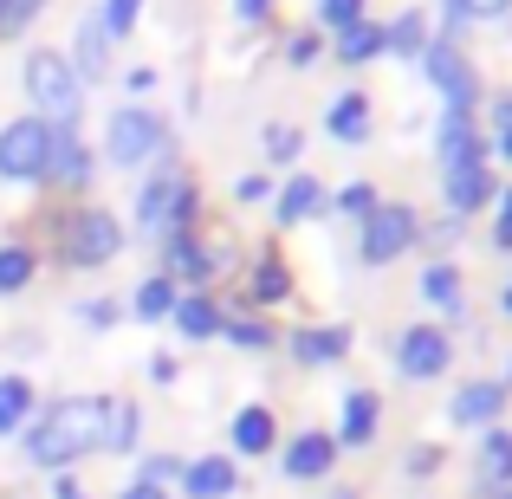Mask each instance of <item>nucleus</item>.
I'll use <instances>...</instances> for the list:
<instances>
[{
	"label": "nucleus",
	"instance_id": "1",
	"mask_svg": "<svg viewBox=\"0 0 512 499\" xmlns=\"http://www.w3.org/2000/svg\"><path fill=\"white\" fill-rule=\"evenodd\" d=\"M20 454L39 474H72L78 461L104 454V396H59L33 409V422L20 428Z\"/></svg>",
	"mask_w": 512,
	"mask_h": 499
},
{
	"label": "nucleus",
	"instance_id": "2",
	"mask_svg": "<svg viewBox=\"0 0 512 499\" xmlns=\"http://www.w3.org/2000/svg\"><path fill=\"white\" fill-rule=\"evenodd\" d=\"M52 253L72 273H98V266H111L124 253V221L111 208H91V201L85 208H65L59 227H52Z\"/></svg>",
	"mask_w": 512,
	"mask_h": 499
},
{
	"label": "nucleus",
	"instance_id": "3",
	"mask_svg": "<svg viewBox=\"0 0 512 499\" xmlns=\"http://www.w3.org/2000/svg\"><path fill=\"white\" fill-rule=\"evenodd\" d=\"M26 98H33L39 124H72L78 104H85V85H78L65 52H33V59H26Z\"/></svg>",
	"mask_w": 512,
	"mask_h": 499
},
{
	"label": "nucleus",
	"instance_id": "4",
	"mask_svg": "<svg viewBox=\"0 0 512 499\" xmlns=\"http://www.w3.org/2000/svg\"><path fill=\"white\" fill-rule=\"evenodd\" d=\"M137 227H143V234H156V240L188 234V227H195V182H188L182 169L150 175L143 195H137Z\"/></svg>",
	"mask_w": 512,
	"mask_h": 499
},
{
	"label": "nucleus",
	"instance_id": "5",
	"mask_svg": "<svg viewBox=\"0 0 512 499\" xmlns=\"http://www.w3.org/2000/svg\"><path fill=\"white\" fill-rule=\"evenodd\" d=\"M169 150V124L156 111H143V104H124V111H111V124H104V156H111L117 169H137L150 163V156Z\"/></svg>",
	"mask_w": 512,
	"mask_h": 499
},
{
	"label": "nucleus",
	"instance_id": "6",
	"mask_svg": "<svg viewBox=\"0 0 512 499\" xmlns=\"http://www.w3.org/2000/svg\"><path fill=\"white\" fill-rule=\"evenodd\" d=\"M46 150H52V124H39V117L0 124V182H46Z\"/></svg>",
	"mask_w": 512,
	"mask_h": 499
},
{
	"label": "nucleus",
	"instance_id": "7",
	"mask_svg": "<svg viewBox=\"0 0 512 499\" xmlns=\"http://www.w3.org/2000/svg\"><path fill=\"white\" fill-rule=\"evenodd\" d=\"M415 234H422L415 208H402V201H376V208L363 214V260H370V266H389L396 253L415 247Z\"/></svg>",
	"mask_w": 512,
	"mask_h": 499
},
{
	"label": "nucleus",
	"instance_id": "8",
	"mask_svg": "<svg viewBox=\"0 0 512 499\" xmlns=\"http://www.w3.org/2000/svg\"><path fill=\"white\" fill-rule=\"evenodd\" d=\"M454 363V344L441 325H409L396 337V370L409 376V383H428V376H441Z\"/></svg>",
	"mask_w": 512,
	"mask_h": 499
},
{
	"label": "nucleus",
	"instance_id": "9",
	"mask_svg": "<svg viewBox=\"0 0 512 499\" xmlns=\"http://www.w3.org/2000/svg\"><path fill=\"white\" fill-rule=\"evenodd\" d=\"M175 493L182 499H234L240 493V461L234 454H195V461H182Z\"/></svg>",
	"mask_w": 512,
	"mask_h": 499
},
{
	"label": "nucleus",
	"instance_id": "10",
	"mask_svg": "<svg viewBox=\"0 0 512 499\" xmlns=\"http://www.w3.org/2000/svg\"><path fill=\"white\" fill-rule=\"evenodd\" d=\"M428 78L441 85V98H448V111H474L480 104V78H474V65L461 59V46H428Z\"/></svg>",
	"mask_w": 512,
	"mask_h": 499
},
{
	"label": "nucleus",
	"instance_id": "11",
	"mask_svg": "<svg viewBox=\"0 0 512 499\" xmlns=\"http://www.w3.org/2000/svg\"><path fill=\"white\" fill-rule=\"evenodd\" d=\"M91 150H85V137H78L72 124H52V150H46V182L52 188H65V195H78V188L91 182Z\"/></svg>",
	"mask_w": 512,
	"mask_h": 499
},
{
	"label": "nucleus",
	"instance_id": "12",
	"mask_svg": "<svg viewBox=\"0 0 512 499\" xmlns=\"http://www.w3.org/2000/svg\"><path fill=\"white\" fill-rule=\"evenodd\" d=\"M331 467H338V441H331L325 428H305V435H292L286 448H279V474L286 480H325Z\"/></svg>",
	"mask_w": 512,
	"mask_h": 499
},
{
	"label": "nucleus",
	"instance_id": "13",
	"mask_svg": "<svg viewBox=\"0 0 512 499\" xmlns=\"http://www.w3.org/2000/svg\"><path fill=\"white\" fill-rule=\"evenodd\" d=\"M506 396H512V389L493 383V376L461 383V389H454V402H448V422H461V428H493V422H500V409H506Z\"/></svg>",
	"mask_w": 512,
	"mask_h": 499
},
{
	"label": "nucleus",
	"instance_id": "14",
	"mask_svg": "<svg viewBox=\"0 0 512 499\" xmlns=\"http://www.w3.org/2000/svg\"><path fill=\"white\" fill-rule=\"evenodd\" d=\"M163 273H169V279H188V286L201 292L214 273H221V253H208L195 234H169V240H163Z\"/></svg>",
	"mask_w": 512,
	"mask_h": 499
},
{
	"label": "nucleus",
	"instance_id": "15",
	"mask_svg": "<svg viewBox=\"0 0 512 499\" xmlns=\"http://www.w3.org/2000/svg\"><path fill=\"white\" fill-rule=\"evenodd\" d=\"M227 441H234L240 461H260V454L279 448V422L266 402H247V409H234V428H227Z\"/></svg>",
	"mask_w": 512,
	"mask_h": 499
},
{
	"label": "nucleus",
	"instance_id": "16",
	"mask_svg": "<svg viewBox=\"0 0 512 499\" xmlns=\"http://www.w3.org/2000/svg\"><path fill=\"white\" fill-rule=\"evenodd\" d=\"M376 422H383V402H376V389H350L344 409H338V448H370L376 441Z\"/></svg>",
	"mask_w": 512,
	"mask_h": 499
},
{
	"label": "nucleus",
	"instance_id": "17",
	"mask_svg": "<svg viewBox=\"0 0 512 499\" xmlns=\"http://www.w3.org/2000/svg\"><path fill=\"white\" fill-rule=\"evenodd\" d=\"M169 325L188 337V344H208V337H221V325H227V312L208 299V292H182L175 299V312H169Z\"/></svg>",
	"mask_w": 512,
	"mask_h": 499
},
{
	"label": "nucleus",
	"instance_id": "18",
	"mask_svg": "<svg viewBox=\"0 0 512 499\" xmlns=\"http://www.w3.org/2000/svg\"><path fill=\"white\" fill-rule=\"evenodd\" d=\"M33 409H39V389H33V376L7 370V376H0V441H20V428L33 422Z\"/></svg>",
	"mask_w": 512,
	"mask_h": 499
},
{
	"label": "nucleus",
	"instance_id": "19",
	"mask_svg": "<svg viewBox=\"0 0 512 499\" xmlns=\"http://www.w3.org/2000/svg\"><path fill=\"white\" fill-rule=\"evenodd\" d=\"M448 208L454 214H474V208H487L493 195H500V182H493V169L487 163H461V169H448Z\"/></svg>",
	"mask_w": 512,
	"mask_h": 499
},
{
	"label": "nucleus",
	"instance_id": "20",
	"mask_svg": "<svg viewBox=\"0 0 512 499\" xmlns=\"http://www.w3.org/2000/svg\"><path fill=\"white\" fill-rule=\"evenodd\" d=\"M143 441V409L130 396H104V454H137Z\"/></svg>",
	"mask_w": 512,
	"mask_h": 499
},
{
	"label": "nucleus",
	"instance_id": "21",
	"mask_svg": "<svg viewBox=\"0 0 512 499\" xmlns=\"http://www.w3.org/2000/svg\"><path fill=\"white\" fill-rule=\"evenodd\" d=\"M292 357L299 363H338L350 357V325H305V331H292Z\"/></svg>",
	"mask_w": 512,
	"mask_h": 499
},
{
	"label": "nucleus",
	"instance_id": "22",
	"mask_svg": "<svg viewBox=\"0 0 512 499\" xmlns=\"http://www.w3.org/2000/svg\"><path fill=\"white\" fill-rule=\"evenodd\" d=\"M480 487L487 493H500L512 487V428H480Z\"/></svg>",
	"mask_w": 512,
	"mask_h": 499
},
{
	"label": "nucleus",
	"instance_id": "23",
	"mask_svg": "<svg viewBox=\"0 0 512 499\" xmlns=\"http://www.w3.org/2000/svg\"><path fill=\"white\" fill-rule=\"evenodd\" d=\"M461 163H480V130L467 124V111H448L441 117V169H461Z\"/></svg>",
	"mask_w": 512,
	"mask_h": 499
},
{
	"label": "nucleus",
	"instance_id": "24",
	"mask_svg": "<svg viewBox=\"0 0 512 499\" xmlns=\"http://www.w3.org/2000/svg\"><path fill=\"white\" fill-rule=\"evenodd\" d=\"M175 299H182V286H175L169 273H150V279L137 286V299H130V312H137L143 325H163V318L175 312Z\"/></svg>",
	"mask_w": 512,
	"mask_h": 499
},
{
	"label": "nucleus",
	"instance_id": "25",
	"mask_svg": "<svg viewBox=\"0 0 512 499\" xmlns=\"http://www.w3.org/2000/svg\"><path fill=\"white\" fill-rule=\"evenodd\" d=\"M39 273V253L26 247V240H0V299H13V292H26Z\"/></svg>",
	"mask_w": 512,
	"mask_h": 499
},
{
	"label": "nucleus",
	"instance_id": "26",
	"mask_svg": "<svg viewBox=\"0 0 512 499\" xmlns=\"http://www.w3.org/2000/svg\"><path fill=\"white\" fill-rule=\"evenodd\" d=\"M104 26H98V13H91L85 26H78V52H72V72H78V85H85V78H104L111 72V52H104Z\"/></svg>",
	"mask_w": 512,
	"mask_h": 499
},
{
	"label": "nucleus",
	"instance_id": "27",
	"mask_svg": "<svg viewBox=\"0 0 512 499\" xmlns=\"http://www.w3.org/2000/svg\"><path fill=\"white\" fill-rule=\"evenodd\" d=\"M318 201H325V188H318L312 175H292V182L279 188V201H273L279 227H292V221H305V214H318Z\"/></svg>",
	"mask_w": 512,
	"mask_h": 499
},
{
	"label": "nucleus",
	"instance_id": "28",
	"mask_svg": "<svg viewBox=\"0 0 512 499\" xmlns=\"http://www.w3.org/2000/svg\"><path fill=\"white\" fill-rule=\"evenodd\" d=\"M325 124H331V137H338V143H363V137H370V104H363L357 91H344V98L331 104Z\"/></svg>",
	"mask_w": 512,
	"mask_h": 499
},
{
	"label": "nucleus",
	"instance_id": "29",
	"mask_svg": "<svg viewBox=\"0 0 512 499\" xmlns=\"http://www.w3.org/2000/svg\"><path fill=\"white\" fill-rule=\"evenodd\" d=\"M422 299L428 305H435V312H461V273H454V266L448 260H435V266H428V273H422Z\"/></svg>",
	"mask_w": 512,
	"mask_h": 499
},
{
	"label": "nucleus",
	"instance_id": "30",
	"mask_svg": "<svg viewBox=\"0 0 512 499\" xmlns=\"http://www.w3.org/2000/svg\"><path fill=\"white\" fill-rule=\"evenodd\" d=\"M376 52H383V26H370V20H350L344 33H338V59H376Z\"/></svg>",
	"mask_w": 512,
	"mask_h": 499
},
{
	"label": "nucleus",
	"instance_id": "31",
	"mask_svg": "<svg viewBox=\"0 0 512 499\" xmlns=\"http://www.w3.org/2000/svg\"><path fill=\"white\" fill-rule=\"evenodd\" d=\"M279 299H292V273L273 260V253H266L260 273H253V305H279Z\"/></svg>",
	"mask_w": 512,
	"mask_h": 499
},
{
	"label": "nucleus",
	"instance_id": "32",
	"mask_svg": "<svg viewBox=\"0 0 512 499\" xmlns=\"http://www.w3.org/2000/svg\"><path fill=\"white\" fill-rule=\"evenodd\" d=\"M221 337L234 350H273V325H266V318H227Z\"/></svg>",
	"mask_w": 512,
	"mask_h": 499
},
{
	"label": "nucleus",
	"instance_id": "33",
	"mask_svg": "<svg viewBox=\"0 0 512 499\" xmlns=\"http://www.w3.org/2000/svg\"><path fill=\"white\" fill-rule=\"evenodd\" d=\"M383 46H396V52H428V20H422V13H402L396 26H383Z\"/></svg>",
	"mask_w": 512,
	"mask_h": 499
},
{
	"label": "nucleus",
	"instance_id": "34",
	"mask_svg": "<svg viewBox=\"0 0 512 499\" xmlns=\"http://www.w3.org/2000/svg\"><path fill=\"white\" fill-rule=\"evenodd\" d=\"M137 480L175 493V480H182V454H143V461H137Z\"/></svg>",
	"mask_w": 512,
	"mask_h": 499
},
{
	"label": "nucleus",
	"instance_id": "35",
	"mask_svg": "<svg viewBox=\"0 0 512 499\" xmlns=\"http://www.w3.org/2000/svg\"><path fill=\"white\" fill-rule=\"evenodd\" d=\"M137 13H143V0H104V13H98V26L111 39H124L130 26H137Z\"/></svg>",
	"mask_w": 512,
	"mask_h": 499
},
{
	"label": "nucleus",
	"instance_id": "36",
	"mask_svg": "<svg viewBox=\"0 0 512 499\" xmlns=\"http://www.w3.org/2000/svg\"><path fill=\"white\" fill-rule=\"evenodd\" d=\"M46 7V0H7V7H0V39H13V33H26V26H33V13Z\"/></svg>",
	"mask_w": 512,
	"mask_h": 499
},
{
	"label": "nucleus",
	"instance_id": "37",
	"mask_svg": "<svg viewBox=\"0 0 512 499\" xmlns=\"http://www.w3.org/2000/svg\"><path fill=\"white\" fill-rule=\"evenodd\" d=\"M78 318H85L91 331H111L117 318H124V305H117V299H85V305H78Z\"/></svg>",
	"mask_w": 512,
	"mask_h": 499
},
{
	"label": "nucleus",
	"instance_id": "38",
	"mask_svg": "<svg viewBox=\"0 0 512 499\" xmlns=\"http://www.w3.org/2000/svg\"><path fill=\"white\" fill-rule=\"evenodd\" d=\"M266 156H273V163H292V156H299V130L266 124Z\"/></svg>",
	"mask_w": 512,
	"mask_h": 499
},
{
	"label": "nucleus",
	"instance_id": "39",
	"mask_svg": "<svg viewBox=\"0 0 512 499\" xmlns=\"http://www.w3.org/2000/svg\"><path fill=\"white\" fill-rule=\"evenodd\" d=\"M376 208V188L370 182H350L344 195H338V214H370Z\"/></svg>",
	"mask_w": 512,
	"mask_h": 499
},
{
	"label": "nucleus",
	"instance_id": "40",
	"mask_svg": "<svg viewBox=\"0 0 512 499\" xmlns=\"http://www.w3.org/2000/svg\"><path fill=\"white\" fill-rule=\"evenodd\" d=\"M454 13H467V20H493V13H506L512 0H448Z\"/></svg>",
	"mask_w": 512,
	"mask_h": 499
},
{
	"label": "nucleus",
	"instance_id": "41",
	"mask_svg": "<svg viewBox=\"0 0 512 499\" xmlns=\"http://www.w3.org/2000/svg\"><path fill=\"white\" fill-rule=\"evenodd\" d=\"M500 221H493V247H512V188H500Z\"/></svg>",
	"mask_w": 512,
	"mask_h": 499
},
{
	"label": "nucleus",
	"instance_id": "42",
	"mask_svg": "<svg viewBox=\"0 0 512 499\" xmlns=\"http://www.w3.org/2000/svg\"><path fill=\"white\" fill-rule=\"evenodd\" d=\"M325 20H331V26L344 33L350 20H363V0H325Z\"/></svg>",
	"mask_w": 512,
	"mask_h": 499
},
{
	"label": "nucleus",
	"instance_id": "43",
	"mask_svg": "<svg viewBox=\"0 0 512 499\" xmlns=\"http://www.w3.org/2000/svg\"><path fill=\"white\" fill-rule=\"evenodd\" d=\"M493 130H500V156L512 163V98H500V111H493Z\"/></svg>",
	"mask_w": 512,
	"mask_h": 499
},
{
	"label": "nucleus",
	"instance_id": "44",
	"mask_svg": "<svg viewBox=\"0 0 512 499\" xmlns=\"http://www.w3.org/2000/svg\"><path fill=\"white\" fill-rule=\"evenodd\" d=\"M435 467H441V448H415V454H409V474H415V480H428Z\"/></svg>",
	"mask_w": 512,
	"mask_h": 499
},
{
	"label": "nucleus",
	"instance_id": "45",
	"mask_svg": "<svg viewBox=\"0 0 512 499\" xmlns=\"http://www.w3.org/2000/svg\"><path fill=\"white\" fill-rule=\"evenodd\" d=\"M52 499H91V493H85L78 474H52Z\"/></svg>",
	"mask_w": 512,
	"mask_h": 499
},
{
	"label": "nucleus",
	"instance_id": "46",
	"mask_svg": "<svg viewBox=\"0 0 512 499\" xmlns=\"http://www.w3.org/2000/svg\"><path fill=\"white\" fill-rule=\"evenodd\" d=\"M117 499H175V493L150 487V480H130V487H117Z\"/></svg>",
	"mask_w": 512,
	"mask_h": 499
},
{
	"label": "nucleus",
	"instance_id": "47",
	"mask_svg": "<svg viewBox=\"0 0 512 499\" xmlns=\"http://www.w3.org/2000/svg\"><path fill=\"white\" fill-rule=\"evenodd\" d=\"M234 195H240V201H260V195H266V175H240Z\"/></svg>",
	"mask_w": 512,
	"mask_h": 499
},
{
	"label": "nucleus",
	"instance_id": "48",
	"mask_svg": "<svg viewBox=\"0 0 512 499\" xmlns=\"http://www.w3.org/2000/svg\"><path fill=\"white\" fill-rule=\"evenodd\" d=\"M150 383H175V357H150Z\"/></svg>",
	"mask_w": 512,
	"mask_h": 499
},
{
	"label": "nucleus",
	"instance_id": "49",
	"mask_svg": "<svg viewBox=\"0 0 512 499\" xmlns=\"http://www.w3.org/2000/svg\"><path fill=\"white\" fill-rule=\"evenodd\" d=\"M234 7H240V20H260V13L273 7V0H234Z\"/></svg>",
	"mask_w": 512,
	"mask_h": 499
},
{
	"label": "nucleus",
	"instance_id": "50",
	"mask_svg": "<svg viewBox=\"0 0 512 499\" xmlns=\"http://www.w3.org/2000/svg\"><path fill=\"white\" fill-rule=\"evenodd\" d=\"M500 312H512V286H506V299H500Z\"/></svg>",
	"mask_w": 512,
	"mask_h": 499
},
{
	"label": "nucleus",
	"instance_id": "51",
	"mask_svg": "<svg viewBox=\"0 0 512 499\" xmlns=\"http://www.w3.org/2000/svg\"><path fill=\"white\" fill-rule=\"evenodd\" d=\"M331 499H357V493H350V487H344V493H331Z\"/></svg>",
	"mask_w": 512,
	"mask_h": 499
},
{
	"label": "nucleus",
	"instance_id": "52",
	"mask_svg": "<svg viewBox=\"0 0 512 499\" xmlns=\"http://www.w3.org/2000/svg\"><path fill=\"white\" fill-rule=\"evenodd\" d=\"M0 7H7V0H0Z\"/></svg>",
	"mask_w": 512,
	"mask_h": 499
}]
</instances>
